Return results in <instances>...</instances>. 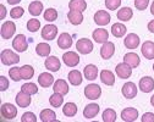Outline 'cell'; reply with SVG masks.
Here are the masks:
<instances>
[{
    "label": "cell",
    "mask_w": 154,
    "mask_h": 122,
    "mask_svg": "<svg viewBox=\"0 0 154 122\" xmlns=\"http://www.w3.org/2000/svg\"><path fill=\"white\" fill-rule=\"evenodd\" d=\"M0 59H2V63L4 65H8V66L15 65L20 61V56L10 49H4L2 51V54H0Z\"/></svg>",
    "instance_id": "obj_1"
},
{
    "label": "cell",
    "mask_w": 154,
    "mask_h": 122,
    "mask_svg": "<svg viewBox=\"0 0 154 122\" xmlns=\"http://www.w3.org/2000/svg\"><path fill=\"white\" fill-rule=\"evenodd\" d=\"M12 48L18 51V53H23L27 50L28 48V42H27V38L23 34H17L15 37V39L12 40Z\"/></svg>",
    "instance_id": "obj_2"
},
{
    "label": "cell",
    "mask_w": 154,
    "mask_h": 122,
    "mask_svg": "<svg viewBox=\"0 0 154 122\" xmlns=\"http://www.w3.org/2000/svg\"><path fill=\"white\" fill-rule=\"evenodd\" d=\"M76 49L79 53L83 54V55H87L89 53H92L93 50V43L91 42L89 39L87 38H81L77 40V43H76Z\"/></svg>",
    "instance_id": "obj_3"
},
{
    "label": "cell",
    "mask_w": 154,
    "mask_h": 122,
    "mask_svg": "<svg viewBox=\"0 0 154 122\" xmlns=\"http://www.w3.org/2000/svg\"><path fill=\"white\" fill-rule=\"evenodd\" d=\"M102 94V88L98 86V84H88L86 88H85V95L87 99H91V100H95L98 99Z\"/></svg>",
    "instance_id": "obj_4"
},
{
    "label": "cell",
    "mask_w": 154,
    "mask_h": 122,
    "mask_svg": "<svg viewBox=\"0 0 154 122\" xmlns=\"http://www.w3.org/2000/svg\"><path fill=\"white\" fill-rule=\"evenodd\" d=\"M63 60H64V64L69 67H75L80 64V56L75 51H66L63 55Z\"/></svg>",
    "instance_id": "obj_5"
},
{
    "label": "cell",
    "mask_w": 154,
    "mask_h": 122,
    "mask_svg": "<svg viewBox=\"0 0 154 122\" xmlns=\"http://www.w3.org/2000/svg\"><path fill=\"white\" fill-rule=\"evenodd\" d=\"M115 72H116L118 77L121 78V79H126V78H130L131 75H132V67L128 66L126 63H121V64H118L116 67H115Z\"/></svg>",
    "instance_id": "obj_6"
},
{
    "label": "cell",
    "mask_w": 154,
    "mask_h": 122,
    "mask_svg": "<svg viewBox=\"0 0 154 122\" xmlns=\"http://www.w3.org/2000/svg\"><path fill=\"white\" fill-rule=\"evenodd\" d=\"M2 116L5 120H14L17 116V109L15 108V105L5 103L2 105Z\"/></svg>",
    "instance_id": "obj_7"
},
{
    "label": "cell",
    "mask_w": 154,
    "mask_h": 122,
    "mask_svg": "<svg viewBox=\"0 0 154 122\" xmlns=\"http://www.w3.org/2000/svg\"><path fill=\"white\" fill-rule=\"evenodd\" d=\"M110 14L105 10H99L94 14V22L98 26H106L110 22Z\"/></svg>",
    "instance_id": "obj_8"
},
{
    "label": "cell",
    "mask_w": 154,
    "mask_h": 122,
    "mask_svg": "<svg viewBox=\"0 0 154 122\" xmlns=\"http://www.w3.org/2000/svg\"><path fill=\"white\" fill-rule=\"evenodd\" d=\"M121 92H122V95L126 99H133L134 96L137 95V87L133 82H126L122 86Z\"/></svg>",
    "instance_id": "obj_9"
},
{
    "label": "cell",
    "mask_w": 154,
    "mask_h": 122,
    "mask_svg": "<svg viewBox=\"0 0 154 122\" xmlns=\"http://www.w3.org/2000/svg\"><path fill=\"white\" fill-rule=\"evenodd\" d=\"M138 117V110L134 108H126L121 111V118L125 122H133Z\"/></svg>",
    "instance_id": "obj_10"
},
{
    "label": "cell",
    "mask_w": 154,
    "mask_h": 122,
    "mask_svg": "<svg viewBox=\"0 0 154 122\" xmlns=\"http://www.w3.org/2000/svg\"><path fill=\"white\" fill-rule=\"evenodd\" d=\"M16 31V26L12 21H6L2 26V37L3 39H10Z\"/></svg>",
    "instance_id": "obj_11"
},
{
    "label": "cell",
    "mask_w": 154,
    "mask_h": 122,
    "mask_svg": "<svg viewBox=\"0 0 154 122\" xmlns=\"http://www.w3.org/2000/svg\"><path fill=\"white\" fill-rule=\"evenodd\" d=\"M140 37L136 33H130L126 35V38L124 39V44L127 49H136L140 45Z\"/></svg>",
    "instance_id": "obj_12"
},
{
    "label": "cell",
    "mask_w": 154,
    "mask_h": 122,
    "mask_svg": "<svg viewBox=\"0 0 154 122\" xmlns=\"http://www.w3.org/2000/svg\"><path fill=\"white\" fill-rule=\"evenodd\" d=\"M67 18L71 25L79 26L83 22V14L82 11H79V10H70L67 14Z\"/></svg>",
    "instance_id": "obj_13"
},
{
    "label": "cell",
    "mask_w": 154,
    "mask_h": 122,
    "mask_svg": "<svg viewBox=\"0 0 154 122\" xmlns=\"http://www.w3.org/2000/svg\"><path fill=\"white\" fill-rule=\"evenodd\" d=\"M140 89L143 93H150L154 89V79L149 76L142 77L140 79Z\"/></svg>",
    "instance_id": "obj_14"
},
{
    "label": "cell",
    "mask_w": 154,
    "mask_h": 122,
    "mask_svg": "<svg viewBox=\"0 0 154 122\" xmlns=\"http://www.w3.org/2000/svg\"><path fill=\"white\" fill-rule=\"evenodd\" d=\"M45 67L51 71V72H57L61 67V63L60 60L57 59L56 56H48V59H45V63H44Z\"/></svg>",
    "instance_id": "obj_15"
},
{
    "label": "cell",
    "mask_w": 154,
    "mask_h": 122,
    "mask_svg": "<svg viewBox=\"0 0 154 122\" xmlns=\"http://www.w3.org/2000/svg\"><path fill=\"white\" fill-rule=\"evenodd\" d=\"M92 37H93V39H94L97 43L103 44V43L108 42V39H109V33H108V31L104 29V28H97V29H94V31H93Z\"/></svg>",
    "instance_id": "obj_16"
},
{
    "label": "cell",
    "mask_w": 154,
    "mask_h": 122,
    "mask_svg": "<svg viewBox=\"0 0 154 122\" xmlns=\"http://www.w3.org/2000/svg\"><path fill=\"white\" fill-rule=\"evenodd\" d=\"M57 34V27L54 25H47L42 29V38L45 40H53L55 39Z\"/></svg>",
    "instance_id": "obj_17"
},
{
    "label": "cell",
    "mask_w": 154,
    "mask_h": 122,
    "mask_svg": "<svg viewBox=\"0 0 154 122\" xmlns=\"http://www.w3.org/2000/svg\"><path fill=\"white\" fill-rule=\"evenodd\" d=\"M114 53H115V45H114V43H111V42L103 43V45L100 48V56L104 60L110 59L114 55Z\"/></svg>",
    "instance_id": "obj_18"
},
{
    "label": "cell",
    "mask_w": 154,
    "mask_h": 122,
    "mask_svg": "<svg viewBox=\"0 0 154 122\" xmlns=\"http://www.w3.org/2000/svg\"><path fill=\"white\" fill-rule=\"evenodd\" d=\"M141 51H142V55L146 59H148V60L154 59V42H150V40H147V42H144L142 44Z\"/></svg>",
    "instance_id": "obj_19"
},
{
    "label": "cell",
    "mask_w": 154,
    "mask_h": 122,
    "mask_svg": "<svg viewBox=\"0 0 154 122\" xmlns=\"http://www.w3.org/2000/svg\"><path fill=\"white\" fill-rule=\"evenodd\" d=\"M72 45V37L69 33H61L57 39V47L60 49H70Z\"/></svg>",
    "instance_id": "obj_20"
},
{
    "label": "cell",
    "mask_w": 154,
    "mask_h": 122,
    "mask_svg": "<svg viewBox=\"0 0 154 122\" xmlns=\"http://www.w3.org/2000/svg\"><path fill=\"white\" fill-rule=\"evenodd\" d=\"M124 63H126L128 66H131L132 69H134V67H137L140 65L141 59H140V56L136 53H127L124 56Z\"/></svg>",
    "instance_id": "obj_21"
},
{
    "label": "cell",
    "mask_w": 154,
    "mask_h": 122,
    "mask_svg": "<svg viewBox=\"0 0 154 122\" xmlns=\"http://www.w3.org/2000/svg\"><path fill=\"white\" fill-rule=\"evenodd\" d=\"M99 105L98 104H94V103H92V104H88L86 108H85V110H83V116L87 118V120H91V118H93V117H95L98 114H99Z\"/></svg>",
    "instance_id": "obj_22"
},
{
    "label": "cell",
    "mask_w": 154,
    "mask_h": 122,
    "mask_svg": "<svg viewBox=\"0 0 154 122\" xmlns=\"http://www.w3.org/2000/svg\"><path fill=\"white\" fill-rule=\"evenodd\" d=\"M38 83H39V86L43 88H48L54 83V77L49 72H43L39 75V77H38Z\"/></svg>",
    "instance_id": "obj_23"
},
{
    "label": "cell",
    "mask_w": 154,
    "mask_h": 122,
    "mask_svg": "<svg viewBox=\"0 0 154 122\" xmlns=\"http://www.w3.org/2000/svg\"><path fill=\"white\" fill-rule=\"evenodd\" d=\"M16 104L20 108H27L31 104V95L25 93V92H20L16 95Z\"/></svg>",
    "instance_id": "obj_24"
},
{
    "label": "cell",
    "mask_w": 154,
    "mask_h": 122,
    "mask_svg": "<svg viewBox=\"0 0 154 122\" xmlns=\"http://www.w3.org/2000/svg\"><path fill=\"white\" fill-rule=\"evenodd\" d=\"M53 89H54L55 93H60V94L65 95V94L69 93V84H67L66 81H64V79H57V81H55V82H54Z\"/></svg>",
    "instance_id": "obj_25"
},
{
    "label": "cell",
    "mask_w": 154,
    "mask_h": 122,
    "mask_svg": "<svg viewBox=\"0 0 154 122\" xmlns=\"http://www.w3.org/2000/svg\"><path fill=\"white\" fill-rule=\"evenodd\" d=\"M67 78H69V82H70L72 86H80V84L82 83V81H83L82 73H81L79 70H72V71H70Z\"/></svg>",
    "instance_id": "obj_26"
},
{
    "label": "cell",
    "mask_w": 154,
    "mask_h": 122,
    "mask_svg": "<svg viewBox=\"0 0 154 122\" xmlns=\"http://www.w3.org/2000/svg\"><path fill=\"white\" fill-rule=\"evenodd\" d=\"M83 75L86 77V79L88 81H94L95 78L98 77V67L95 65H87L83 70Z\"/></svg>",
    "instance_id": "obj_27"
},
{
    "label": "cell",
    "mask_w": 154,
    "mask_h": 122,
    "mask_svg": "<svg viewBox=\"0 0 154 122\" xmlns=\"http://www.w3.org/2000/svg\"><path fill=\"white\" fill-rule=\"evenodd\" d=\"M100 81L105 86H114L115 83V76L109 70H103L100 72Z\"/></svg>",
    "instance_id": "obj_28"
},
{
    "label": "cell",
    "mask_w": 154,
    "mask_h": 122,
    "mask_svg": "<svg viewBox=\"0 0 154 122\" xmlns=\"http://www.w3.org/2000/svg\"><path fill=\"white\" fill-rule=\"evenodd\" d=\"M133 16V11L131 8H121L119 11H118V18L120 20V21H130V20L132 18Z\"/></svg>",
    "instance_id": "obj_29"
},
{
    "label": "cell",
    "mask_w": 154,
    "mask_h": 122,
    "mask_svg": "<svg viewBox=\"0 0 154 122\" xmlns=\"http://www.w3.org/2000/svg\"><path fill=\"white\" fill-rule=\"evenodd\" d=\"M126 31H127L126 26L122 25V23H119V22L118 23H114L112 27H111V33H112L114 37H116V38L124 37L126 34Z\"/></svg>",
    "instance_id": "obj_30"
},
{
    "label": "cell",
    "mask_w": 154,
    "mask_h": 122,
    "mask_svg": "<svg viewBox=\"0 0 154 122\" xmlns=\"http://www.w3.org/2000/svg\"><path fill=\"white\" fill-rule=\"evenodd\" d=\"M28 11L32 16H39L43 11V4L41 2H38V0H35V2H32L29 5H28Z\"/></svg>",
    "instance_id": "obj_31"
},
{
    "label": "cell",
    "mask_w": 154,
    "mask_h": 122,
    "mask_svg": "<svg viewBox=\"0 0 154 122\" xmlns=\"http://www.w3.org/2000/svg\"><path fill=\"white\" fill-rule=\"evenodd\" d=\"M39 118L43 122H53V121H56V114L50 109H44L41 111Z\"/></svg>",
    "instance_id": "obj_32"
},
{
    "label": "cell",
    "mask_w": 154,
    "mask_h": 122,
    "mask_svg": "<svg viewBox=\"0 0 154 122\" xmlns=\"http://www.w3.org/2000/svg\"><path fill=\"white\" fill-rule=\"evenodd\" d=\"M69 9L70 10H79V11L83 12L87 9V3H86V0H70Z\"/></svg>",
    "instance_id": "obj_33"
},
{
    "label": "cell",
    "mask_w": 154,
    "mask_h": 122,
    "mask_svg": "<svg viewBox=\"0 0 154 122\" xmlns=\"http://www.w3.org/2000/svg\"><path fill=\"white\" fill-rule=\"evenodd\" d=\"M49 103H50V105L53 108H60L63 105V103H64V95L60 94V93H55L54 92V94L50 95V98H49Z\"/></svg>",
    "instance_id": "obj_34"
},
{
    "label": "cell",
    "mask_w": 154,
    "mask_h": 122,
    "mask_svg": "<svg viewBox=\"0 0 154 122\" xmlns=\"http://www.w3.org/2000/svg\"><path fill=\"white\" fill-rule=\"evenodd\" d=\"M50 51H51V48H50V45L48 43H39V44H37V47H35V53L39 56H43V57L44 56H49Z\"/></svg>",
    "instance_id": "obj_35"
},
{
    "label": "cell",
    "mask_w": 154,
    "mask_h": 122,
    "mask_svg": "<svg viewBox=\"0 0 154 122\" xmlns=\"http://www.w3.org/2000/svg\"><path fill=\"white\" fill-rule=\"evenodd\" d=\"M63 114L67 117H73L77 114V106L75 103H66L63 108Z\"/></svg>",
    "instance_id": "obj_36"
},
{
    "label": "cell",
    "mask_w": 154,
    "mask_h": 122,
    "mask_svg": "<svg viewBox=\"0 0 154 122\" xmlns=\"http://www.w3.org/2000/svg\"><path fill=\"white\" fill-rule=\"evenodd\" d=\"M21 76L22 79H31L34 76V69L31 65H23L21 67Z\"/></svg>",
    "instance_id": "obj_37"
},
{
    "label": "cell",
    "mask_w": 154,
    "mask_h": 122,
    "mask_svg": "<svg viewBox=\"0 0 154 122\" xmlns=\"http://www.w3.org/2000/svg\"><path fill=\"white\" fill-rule=\"evenodd\" d=\"M102 117H103L104 122H115L116 121V112L112 109H106V110H104Z\"/></svg>",
    "instance_id": "obj_38"
},
{
    "label": "cell",
    "mask_w": 154,
    "mask_h": 122,
    "mask_svg": "<svg viewBox=\"0 0 154 122\" xmlns=\"http://www.w3.org/2000/svg\"><path fill=\"white\" fill-rule=\"evenodd\" d=\"M21 90L25 92V93H27V94H29V95H33V94H37L38 93V87L34 83L28 82V83H25L21 87Z\"/></svg>",
    "instance_id": "obj_39"
},
{
    "label": "cell",
    "mask_w": 154,
    "mask_h": 122,
    "mask_svg": "<svg viewBox=\"0 0 154 122\" xmlns=\"http://www.w3.org/2000/svg\"><path fill=\"white\" fill-rule=\"evenodd\" d=\"M56 18H57V11L55 9L49 8V9L45 10V12H44V20H45V21L53 22V21H55Z\"/></svg>",
    "instance_id": "obj_40"
},
{
    "label": "cell",
    "mask_w": 154,
    "mask_h": 122,
    "mask_svg": "<svg viewBox=\"0 0 154 122\" xmlns=\"http://www.w3.org/2000/svg\"><path fill=\"white\" fill-rule=\"evenodd\" d=\"M9 76L12 81L15 82H18L20 79H22V76H21V69L20 67H12L9 70Z\"/></svg>",
    "instance_id": "obj_41"
},
{
    "label": "cell",
    "mask_w": 154,
    "mask_h": 122,
    "mask_svg": "<svg viewBox=\"0 0 154 122\" xmlns=\"http://www.w3.org/2000/svg\"><path fill=\"white\" fill-rule=\"evenodd\" d=\"M39 28H41L39 20H37V18H31V20H28V22H27V29H28L29 32H37Z\"/></svg>",
    "instance_id": "obj_42"
},
{
    "label": "cell",
    "mask_w": 154,
    "mask_h": 122,
    "mask_svg": "<svg viewBox=\"0 0 154 122\" xmlns=\"http://www.w3.org/2000/svg\"><path fill=\"white\" fill-rule=\"evenodd\" d=\"M121 5V0H105V6L108 10H116Z\"/></svg>",
    "instance_id": "obj_43"
},
{
    "label": "cell",
    "mask_w": 154,
    "mask_h": 122,
    "mask_svg": "<svg viewBox=\"0 0 154 122\" xmlns=\"http://www.w3.org/2000/svg\"><path fill=\"white\" fill-rule=\"evenodd\" d=\"M23 14H25V10L22 8H20V6H16L10 11V16L12 18H20V17L23 16Z\"/></svg>",
    "instance_id": "obj_44"
},
{
    "label": "cell",
    "mask_w": 154,
    "mask_h": 122,
    "mask_svg": "<svg viewBox=\"0 0 154 122\" xmlns=\"http://www.w3.org/2000/svg\"><path fill=\"white\" fill-rule=\"evenodd\" d=\"M148 5H149V0H134V6L140 11L146 10Z\"/></svg>",
    "instance_id": "obj_45"
},
{
    "label": "cell",
    "mask_w": 154,
    "mask_h": 122,
    "mask_svg": "<svg viewBox=\"0 0 154 122\" xmlns=\"http://www.w3.org/2000/svg\"><path fill=\"white\" fill-rule=\"evenodd\" d=\"M21 121L22 122H37V116L33 114V112H25L21 117Z\"/></svg>",
    "instance_id": "obj_46"
},
{
    "label": "cell",
    "mask_w": 154,
    "mask_h": 122,
    "mask_svg": "<svg viewBox=\"0 0 154 122\" xmlns=\"http://www.w3.org/2000/svg\"><path fill=\"white\" fill-rule=\"evenodd\" d=\"M8 88H9V81H8V78L4 77V76H0V90L5 92Z\"/></svg>",
    "instance_id": "obj_47"
},
{
    "label": "cell",
    "mask_w": 154,
    "mask_h": 122,
    "mask_svg": "<svg viewBox=\"0 0 154 122\" xmlns=\"http://www.w3.org/2000/svg\"><path fill=\"white\" fill-rule=\"evenodd\" d=\"M142 122H154V114L152 112H146L143 116H142Z\"/></svg>",
    "instance_id": "obj_48"
},
{
    "label": "cell",
    "mask_w": 154,
    "mask_h": 122,
    "mask_svg": "<svg viewBox=\"0 0 154 122\" xmlns=\"http://www.w3.org/2000/svg\"><path fill=\"white\" fill-rule=\"evenodd\" d=\"M0 10H2V16H0V18L4 20V18H5V16H6V9H5V6H4V5H0Z\"/></svg>",
    "instance_id": "obj_49"
},
{
    "label": "cell",
    "mask_w": 154,
    "mask_h": 122,
    "mask_svg": "<svg viewBox=\"0 0 154 122\" xmlns=\"http://www.w3.org/2000/svg\"><path fill=\"white\" fill-rule=\"evenodd\" d=\"M148 31L154 33V20H152V21L148 23Z\"/></svg>",
    "instance_id": "obj_50"
},
{
    "label": "cell",
    "mask_w": 154,
    "mask_h": 122,
    "mask_svg": "<svg viewBox=\"0 0 154 122\" xmlns=\"http://www.w3.org/2000/svg\"><path fill=\"white\" fill-rule=\"evenodd\" d=\"M21 0H8V4H10V5H16V4H18Z\"/></svg>",
    "instance_id": "obj_51"
},
{
    "label": "cell",
    "mask_w": 154,
    "mask_h": 122,
    "mask_svg": "<svg viewBox=\"0 0 154 122\" xmlns=\"http://www.w3.org/2000/svg\"><path fill=\"white\" fill-rule=\"evenodd\" d=\"M150 12H152V15H154V2L152 3V6H150Z\"/></svg>",
    "instance_id": "obj_52"
},
{
    "label": "cell",
    "mask_w": 154,
    "mask_h": 122,
    "mask_svg": "<svg viewBox=\"0 0 154 122\" xmlns=\"http://www.w3.org/2000/svg\"><path fill=\"white\" fill-rule=\"evenodd\" d=\"M150 104H152V106L154 108V94H153V96L150 98Z\"/></svg>",
    "instance_id": "obj_53"
},
{
    "label": "cell",
    "mask_w": 154,
    "mask_h": 122,
    "mask_svg": "<svg viewBox=\"0 0 154 122\" xmlns=\"http://www.w3.org/2000/svg\"><path fill=\"white\" fill-rule=\"evenodd\" d=\"M153 71H154V65H153Z\"/></svg>",
    "instance_id": "obj_54"
}]
</instances>
